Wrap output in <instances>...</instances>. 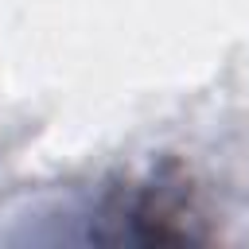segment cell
I'll list each match as a JSON object with an SVG mask.
<instances>
[{"label": "cell", "instance_id": "obj_1", "mask_svg": "<svg viewBox=\"0 0 249 249\" xmlns=\"http://www.w3.org/2000/svg\"><path fill=\"white\" fill-rule=\"evenodd\" d=\"M109 218H124L128 237H140V241L206 237V230L198 226L202 214L195 202V187L171 171H156L148 183H132L128 195L109 198Z\"/></svg>", "mask_w": 249, "mask_h": 249}]
</instances>
